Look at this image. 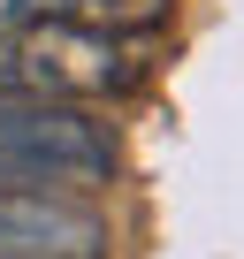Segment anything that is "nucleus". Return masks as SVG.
<instances>
[{"instance_id":"obj_1","label":"nucleus","mask_w":244,"mask_h":259,"mask_svg":"<svg viewBox=\"0 0 244 259\" xmlns=\"http://www.w3.org/2000/svg\"><path fill=\"white\" fill-rule=\"evenodd\" d=\"M138 46L145 38L84 31V23H16V31H0V99H23V107L122 99L145 76Z\"/></svg>"},{"instance_id":"obj_3","label":"nucleus","mask_w":244,"mask_h":259,"mask_svg":"<svg viewBox=\"0 0 244 259\" xmlns=\"http://www.w3.org/2000/svg\"><path fill=\"white\" fill-rule=\"evenodd\" d=\"M107 221L84 198L54 191H0V259H99Z\"/></svg>"},{"instance_id":"obj_2","label":"nucleus","mask_w":244,"mask_h":259,"mask_svg":"<svg viewBox=\"0 0 244 259\" xmlns=\"http://www.w3.org/2000/svg\"><path fill=\"white\" fill-rule=\"evenodd\" d=\"M114 176V130L84 107H23L0 99V191H54L76 198Z\"/></svg>"},{"instance_id":"obj_4","label":"nucleus","mask_w":244,"mask_h":259,"mask_svg":"<svg viewBox=\"0 0 244 259\" xmlns=\"http://www.w3.org/2000/svg\"><path fill=\"white\" fill-rule=\"evenodd\" d=\"M160 16H168V0H0V31H16V23H84V31L153 38Z\"/></svg>"}]
</instances>
